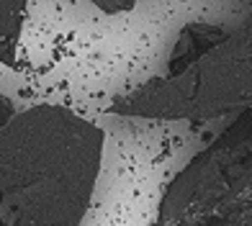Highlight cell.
Masks as SVG:
<instances>
[{
    "label": "cell",
    "mask_w": 252,
    "mask_h": 226,
    "mask_svg": "<svg viewBox=\"0 0 252 226\" xmlns=\"http://www.w3.org/2000/svg\"><path fill=\"white\" fill-rule=\"evenodd\" d=\"M252 111V13L234 28L183 31L167 72L121 95L113 113L139 118H214Z\"/></svg>",
    "instance_id": "cell-2"
},
{
    "label": "cell",
    "mask_w": 252,
    "mask_h": 226,
    "mask_svg": "<svg viewBox=\"0 0 252 226\" xmlns=\"http://www.w3.org/2000/svg\"><path fill=\"white\" fill-rule=\"evenodd\" d=\"M90 3L106 10V13H124V10H131L139 0H90Z\"/></svg>",
    "instance_id": "cell-5"
},
{
    "label": "cell",
    "mask_w": 252,
    "mask_h": 226,
    "mask_svg": "<svg viewBox=\"0 0 252 226\" xmlns=\"http://www.w3.org/2000/svg\"><path fill=\"white\" fill-rule=\"evenodd\" d=\"M26 3L29 0H0V62L3 64H10L16 59Z\"/></svg>",
    "instance_id": "cell-4"
},
{
    "label": "cell",
    "mask_w": 252,
    "mask_h": 226,
    "mask_svg": "<svg viewBox=\"0 0 252 226\" xmlns=\"http://www.w3.org/2000/svg\"><path fill=\"white\" fill-rule=\"evenodd\" d=\"M103 131L60 106L0 123V226H77L95 190Z\"/></svg>",
    "instance_id": "cell-1"
},
{
    "label": "cell",
    "mask_w": 252,
    "mask_h": 226,
    "mask_svg": "<svg viewBox=\"0 0 252 226\" xmlns=\"http://www.w3.org/2000/svg\"><path fill=\"white\" fill-rule=\"evenodd\" d=\"M157 226H252V111L178 172Z\"/></svg>",
    "instance_id": "cell-3"
},
{
    "label": "cell",
    "mask_w": 252,
    "mask_h": 226,
    "mask_svg": "<svg viewBox=\"0 0 252 226\" xmlns=\"http://www.w3.org/2000/svg\"><path fill=\"white\" fill-rule=\"evenodd\" d=\"M8 116H10V103H8L3 95H0V123H3Z\"/></svg>",
    "instance_id": "cell-6"
}]
</instances>
